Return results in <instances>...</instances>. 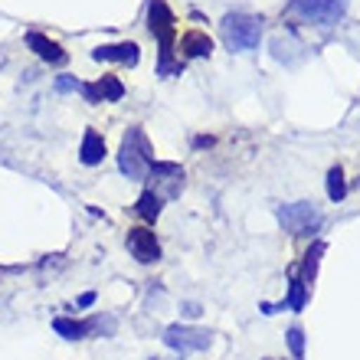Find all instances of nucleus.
<instances>
[{"label": "nucleus", "mask_w": 360, "mask_h": 360, "mask_svg": "<svg viewBox=\"0 0 360 360\" xmlns=\"http://www.w3.org/2000/svg\"><path fill=\"white\" fill-rule=\"evenodd\" d=\"M148 30L151 37L161 43V59H158V76H180L184 59H174V37H177V20H174L171 7L164 0H151L148 4Z\"/></svg>", "instance_id": "nucleus-1"}, {"label": "nucleus", "mask_w": 360, "mask_h": 360, "mask_svg": "<svg viewBox=\"0 0 360 360\" xmlns=\"http://www.w3.org/2000/svg\"><path fill=\"white\" fill-rule=\"evenodd\" d=\"M118 167L128 180H148L154 167V151L151 141L141 128H128V134L122 138V151H118Z\"/></svg>", "instance_id": "nucleus-2"}, {"label": "nucleus", "mask_w": 360, "mask_h": 360, "mask_svg": "<svg viewBox=\"0 0 360 360\" xmlns=\"http://www.w3.org/2000/svg\"><path fill=\"white\" fill-rule=\"evenodd\" d=\"M223 43L229 46V53H249V49L259 46L262 39V17H252V13H226L223 23Z\"/></svg>", "instance_id": "nucleus-3"}, {"label": "nucleus", "mask_w": 360, "mask_h": 360, "mask_svg": "<svg viewBox=\"0 0 360 360\" xmlns=\"http://www.w3.org/2000/svg\"><path fill=\"white\" fill-rule=\"evenodd\" d=\"M347 0H288V13H295L304 23L314 27H331L344 17Z\"/></svg>", "instance_id": "nucleus-4"}, {"label": "nucleus", "mask_w": 360, "mask_h": 360, "mask_svg": "<svg viewBox=\"0 0 360 360\" xmlns=\"http://www.w3.org/2000/svg\"><path fill=\"white\" fill-rule=\"evenodd\" d=\"M278 223L292 236H311L321 226V210L314 203H288V207H278Z\"/></svg>", "instance_id": "nucleus-5"}, {"label": "nucleus", "mask_w": 360, "mask_h": 360, "mask_svg": "<svg viewBox=\"0 0 360 360\" xmlns=\"http://www.w3.org/2000/svg\"><path fill=\"white\" fill-rule=\"evenodd\" d=\"M148 180H151V190L161 200H174L184 190V167L180 164H167V161H154Z\"/></svg>", "instance_id": "nucleus-6"}, {"label": "nucleus", "mask_w": 360, "mask_h": 360, "mask_svg": "<svg viewBox=\"0 0 360 360\" xmlns=\"http://www.w3.org/2000/svg\"><path fill=\"white\" fill-rule=\"evenodd\" d=\"M210 341H213L210 331H203V328H187V324H171V328L164 331V344H167L171 351H180V354L207 351Z\"/></svg>", "instance_id": "nucleus-7"}, {"label": "nucleus", "mask_w": 360, "mask_h": 360, "mask_svg": "<svg viewBox=\"0 0 360 360\" xmlns=\"http://www.w3.org/2000/svg\"><path fill=\"white\" fill-rule=\"evenodd\" d=\"M128 252H131L141 266H151L161 259V246H158V236H154L148 226H134L128 229Z\"/></svg>", "instance_id": "nucleus-8"}, {"label": "nucleus", "mask_w": 360, "mask_h": 360, "mask_svg": "<svg viewBox=\"0 0 360 360\" xmlns=\"http://www.w3.org/2000/svg\"><path fill=\"white\" fill-rule=\"evenodd\" d=\"M92 59H98V63H122V66H134V63L141 59V49H138V43L124 39V43H108V46L92 49Z\"/></svg>", "instance_id": "nucleus-9"}, {"label": "nucleus", "mask_w": 360, "mask_h": 360, "mask_svg": "<svg viewBox=\"0 0 360 360\" xmlns=\"http://www.w3.org/2000/svg\"><path fill=\"white\" fill-rule=\"evenodd\" d=\"M27 46L33 49L43 63H53V66H63V63H66V49L59 46L56 39L43 37V33H27Z\"/></svg>", "instance_id": "nucleus-10"}, {"label": "nucleus", "mask_w": 360, "mask_h": 360, "mask_svg": "<svg viewBox=\"0 0 360 360\" xmlns=\"http://www.w3.org/2000/svg\"><path fill=\"white\" fill-rule=\"evenodd\" d=\"M177 49H180V56L184 59H203V56L213 53V39H210L203 30H190V33L180 37Z\"/></svg>", "instance_id": "nucleus-11"}, {"label": "nucleus", "mask_w": 360, "mask_h": 360, "mask_svg": "<svg viewBox=\"0 0 360 360\" xmlns=\"http://www.w3.org/2000/svg\"><path fill=\"white\" fill-rule=\"evenodd\" d=\"M79 161L86 164V167H95V164L105 161V138L95 128H86L82 134V148H79Z\"/></svg>", "instance_id": "nucleus-12"}, {"label": "nucleus", "mask_w": 360, "mask_h": 360, "mask_svg": "<svg viewBox=\"0 0 360 360\" xmlns=\"http://www.w3.org/2000/svg\"><path fill=\"white\" fill-rule=\"evenodd\" d=\"M98 328V321H72V318H56L53 321V331L66 341H79V338H89V334Z\"/></svg>", "instance_id": "nucleus-13"}, {"label": "nucleus", "mask_w": 360, "mask_h": 360, "mask_svg": "<svg viewBox=\"0 0 360 360\" xmlns=\"http://www.w3.org/2000/svg\"><path fill=\"white\" fill-rule=\"evenodd\" d=\"M324 256V243L318 239V243H311V249L304 252V262H302V282L311 288L314 285V275H318V262H321Z\"/></svg>", "instance_id": "nucleus-14"}, {"label": "nucleus", "mask_w": 360, "mask_h": 360, "mask_svg": "<svg viewBox=\"0 0 360 360\" xmlns=\"http://www.w3.org/2000/svg\"><path fill=\"white\" fill-rule=\"evenodd\" d=\"M161 207H164V200L154 193V190H144L141 193V200H138V217L144 219V223H154V219L161 217Z\"/></svg>", "instance_id": "nucleus-15"}, {"label": "nucleus", "mask_w": 360, "mask_h": 360, "mask_svg": "<svg viewBox=\"0 0 360 360\" xmlns=\"http://www.w3.org/2000/svg\"><path fill=\"white\" fill-rule=\"evenodd\" d=\"M95 92H98V98H102V102H122L124 86L115 76H102L98 82H95Z\"/></svg>", "instance_id": "nucleus-16"}, {"label": "nucleus", "mask_w": 360, "mask_h": 360, "mask_svg": "<svg viewBox=\"0 0 360 360\" xmlns=\"http://www.w3.org/2000/svg\"><path fill=\"white\" fill-rule=\"evenodd\" d=\"M304 302H308V285L302 282V275L298 272H292V285H288V308H292V311H302L304 308Z\"/></svg>", "instance_id": "nucleus-17"}, {"label": "nucleus", "mask_w": 360, "mask_h": 360, "mask_svg": "<svg viewBox=\"0 0 360 360\" xmlns=\"http://www.w3.org/2000/svg\"><path fill=\"white\" fill-rule=\"evenodd\" d=\"M328 197H331L334 203H341V200L347 197V180H344L341 167H331V171H328Z\"/></svg>", "instance_id": "nucleus-18"}, {"label": "nucleus", "mask_w": 360, "mask_h": 360, "mask_svg": "<svg viewBox=\"0 0 360 360\" xmlns=\"http://www.w3.org/2000/svg\"><path fill=\"white\" fill-rule=\"evenodd\" d=\"M288 347H292V357L295 360H304V331L295 324V328H288Z\"/></svg>", "instance_id": "nucleus-19"}, {"label": "nucleus", "mask_w": 360, "mask_h": 360, "mask_svg": "<svg viewBox=\"0 0 360 360\" xmlns=\"http://www.w3.org/2000/svg\"><path fill=\"white\" fill-rule=\"evenodd\" d=\"M82 86V82H79V79H72V76H59L56 79V89L59 92H72V89H79Z\"/></svg>", "instance_id": "nucleus-20"}, {"label": "nucleus", "mask_w": 360, "mask_h": 360, "mask_svg": "<svg viewBox=\"0 0 360 360\" xmlns=\"http://www.w3.org/2000/svg\"><path fill=\"white\" fill-rule=\"evenodd\" d=\"M200 311H203V308H200L197 302H184V314H187V318H197Z\"/></svg>", "instance_id": "nucleus-21"}, {"label": "nucleus", "mask_w": 360, "mask_h": 360, "mask_svg": "<svg viewBox=\"0 0 360 360\" xmlns=\"http://www.w3.org/2000/svg\"><path fill=\"white\" fill-rule=\"evenodd\" d=\"M89 304H95V292H86L79 298V308H89Z\"/></svg>", "instance_id": "nucleus-22"}, {"label": "nucleus", "mask_w": 360, "mask_h": 360, "mask_svg": "<svg viewBox=\"0 0 360 360\" xmlns=\"http://www.w3.org/2000/svg\"><path fill=\"white\" fill-rule=\"evenodd\" d=\"M266 360H272V357H266Z\"/></svg>", "instance_id": "nucleus-23"}]
</instances>
